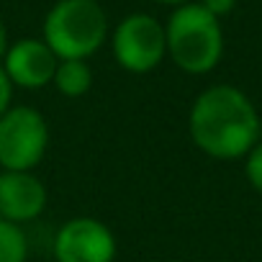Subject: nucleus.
I'll return each mask as SVG.
<instances>
[{"mask_svg": "<svg viewBox=\"0 0 262 262\" xmlns=\"http://www.w3.org/2000/svg\"><path fill=\"white\" fill-rule=\"evenodd\" d=\"M193 144L213 160H242L259 142V116L249 95L234 85L198 93L188 113Z\"/></svg>", "mask_w": 262, "mask_h": 262, "instance_id": "nucleus-1", "label": "nucleus"}, {"mask_svg": "<svg viewBox=\"0 0 262 262\" xmlns=\"http://www.w3.org/2000/svg\"><path fill=\"white\" fill-rule=\"evenodd\" d=\"M167 57L188 75H208L224 57V29L201 3L172 8L167 24Z\"/></svg>", "mask_w": 262, "mask_h": 262, "instance_id": "nucleus-2", "label": "nucleus"}, {"mask_svg": "<svg viewBox=\"0 0 262 262\" xmlns=\"http://www.w3.org/2000/svg\"><path fill=\"white\" fill-rule=\"evenodd\" d=\"M108 36V16L98 0H57L41 26V39L59 59H90Z\"/></svg>", "mask_w": 262, "mask_h": 262, "instance_id": "nucleus-3", "label": "nucleus"}, {"mask_svg": "<svg viewBox=\"0 0 262 262\" xmlns=\"http://www.w3.org/2000/svg\"><path fill=\"white\" fill-rule=\"evenodd\" d=\"M49 149V123L34 105H11L0 116V170L34 172Z\"/></svg>", "mask_w": 262, "mask_h": 262, "instance_id": "nucleus-4", "label": "nucleus"}, {"mask_svg": "<svg viewBox=\"0 0 262 262\" xmlns=\"http://www.w3.org/2000/svg\"><path fill=\"white\" fill-rule=\"evenodd\" d=\"M108 39L116 64L131 75H147L167 57L165 24L149 13H128L116 24Z\"/></svg>", "mask_w": 262, "mask_h": 262, "instance_id": "nucleus-5", "label": "nucleus"}, {"mask_svg": "<svg viewBox=\"0 0 262 262\" xmlns=\"http://www.w3.org/2000/svg\"><path fill=\"white\" fill-rule=\"evenodd\" d=\"M116 252L118 244L113 231L93 216L64 221L54 236L57 262H116Z\"/></svg>", "mask_w": 262, "mask_h": 262, "instance_id": "nucleus-6", "label": "nucleus"}, {"mask_svg": "<svg viewBox=\"0 0 262 262\" xmlns=\"http://www.w3.org/2000/svg\"><path fill=\"white\" fill-rule=\"evenodd\" d=\"M59 57L49 49V44L39 36H26L18 41H11L8 54L3 59V70L11 77L13 88L24 90H41L52 85L57 72Z\"/></svg>", "mask_w": 262, "mask_h": 262, "instance_id": "nucleus-7", "label": "nucleus"}, {"mask_svg": "<svg viewBox=\"0 0 262 262\" xmlns=\"http://www.w3.org/2000/svg\"><path fill=\"white\" fill-rule=\"evenodd\" d=\"M47 185L34 172L0 170V219L13 224L36 221L47 208Z\"/></svg>", "mask_w": 262, "mask_h": 262, "instance_id": "nucleus-8", "label": "nucleus"}, {"mask_svg": "<svg viewBox=\"0 0 262 262\" xmlns=\"http://www.w3.org/2000/svg\"><path fill=\"white\" fill-rule=\"evenodd\" d=\"M52 85L64 98H82L93 88V70L88 59H59Z\"/></svg>", "mask_w": 262, "mask_h": 262, "instance_id": "nucleus-9", "label": "nucleus"}, {"mask_svg": "<svg viewBox=\"0 0 262 262\" xmlns=\"http://www.w3.org/2000/svg\"><path fill=\"white\" fill-rule=\"evenodd\" d=\"M26 259H29L26 231L13 221L0 219V262H26Z\"/></svg>", "mask_w": 262, "mask_h": 262, "instance_id": "nucleus-10", "label": "nucleus"}, {"mask_svg": "<svg viewBox=\"0 0 262 262\" xmlns=\"http://www.w3.org/2000/svg\"><path fill=\"white\" fill-rule=\"evenodd\" d=\"M244 175L249 180V185L262 193V142H257L247 155H244Z\"/></svg>", "mask_w": 262, "mask_h": 262, "instance_id": "nucleus-11", "label": "nucleus"}, {"mask_svg": "<svg viewBox=\"0 0 262 262\" xmlns=\"http://www.w3.org/2000/svg\"><path fill=\"white\" fill-rule=\"evenodd\" d=\"M13 82H11V77L6 75V70H3V64H0V116H3L11 105H13Z\"/></svg>", "mask_w": 262, "mask_h": 262, "instance_id": "nucleus-12", "label": "nucleus"}, {"mask_svg": "<svg viewBox=\"0 0 262 262\" xmlns=\"http://www.w3.org/2000/svg\"><path fill=\"white\" fill-rule=\"evenodd\" d=\"M201 6H203L211 16H216V18L221 21L224 16H229V13L236 8V0H201Z\"/></svg>", "mask_w": 262, "mask_h": 262, "instance_id": "nucleus-13", "label": "nucleus"}, {"mask_svg": "<svg viewBox=\"0 0 262 262\" xmlns=\"http://www.w3.org/2000/svg\"><path fill=\"white\" fill-rule=\"evenodd\" d=\"M8 47H11L8 29H6V24H3V21H0V64H3V59H6V54H8Z\"/></svg>", "mask_w": 262, "mask_h": 262, "instance_id": "nucleus-14", "label": "nucleus"}, {"mask_svg": "<svg viewBox=\"0 0 262 262\" xmlns=\"http://www.w3.org/2000/svg\"><path fill=\"white\" fill-rule=\"evenodd\" d=\"M155 3H160V6H170V8H178V6L190 3V0H155Z\"/></svg>", "mask_w": 262, "mask_h": 262, "instance_id": "nucleus-15", "label": "nucleus"}]
</instances>
